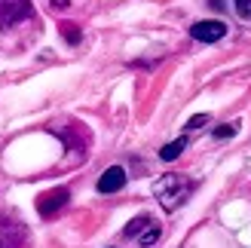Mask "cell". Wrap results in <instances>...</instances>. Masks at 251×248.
<instances>
[{
  "instance_id": "cell-1",
  "label": "cell",
  "mask_w": 251,
  "mask_h": 248,
  "mask_svg": "<svg viewBox=\"0 0 251 248\" xmlns=\"http://www.w3.org/2000/svg\"><path fill=\"white\" fill-rule=\"evenodd\" d=\"M193 190H196V181L184 178V175H162L153 181V196L166 212H178L193 196Z\"/></svg>"
},
{
  "instance_id": "cell-2",
  "label": "cell",
  "mask_w": 251,
  "mask_h": 248,
  "mask_svg": "<svg viewBox=\"0 0 251 248\" xmlns=\"http://www.w3.org/2000/svg\"><path fill=\"white\" fill-rule=\"evenodd\" d=\"M28 245V227L16 215H0V248H25Z\"/></svg>"
},
{
  "instance_id": "cell-3",
  "label": "cell",
  "mask_w": 251,
  "mask_h": 248,
  "mask_svg": "<svg viewBox=\"0 0 251 248\" xmlns=\"http://www.w3.org/2000/svg\"><path fill=\"white\" fill-rule=\"evenodd\" d=\"M68 199H71L68 187H52V190L40 193V199H37V212H40V218H55L61 208L68 205Z\"/></svg>"
},
{
  "instance_id": "cell-4",
  "label": "cell",
  "mask_w": 251,
  "mask_h": 248,
  "mask_svg": "<svg viewBox=\"0 0 251 248\" xmlns=\"http://www.w3.org/2000/svg\"><path fill=\"white\" fill-rule=\"evenodd\" d=\"M34 6L28 0H0V28H12L25 19H31Z\"/></svg>"
},
{
  "instance_id": "cell-5",
  "label": "cell",
  "mask_w": 251,
  "mask_h": 248,
  "mask_svg": "<svg viewBox=\"0 0 251 248\" xmlns=\"http://www.w3.org/2000/svg\"><path fill=\"white\" fill-rule=\"evenodd\" d=\"M190 37L199 43H218L227 37V25L224 22H196L190 28Z\"/></svg>"
},
{
  "instance_id": "cell-6",
  "label": "cell",
  "mask_w": 251,
  "mask_h": 248,
  "mask_svg": "<svg viewBox=\"0 0 251 248\" xmlns=\"http://www.w3.org/2000/svg\"><path fill=\"white\" fill-rule=\"evenodd\" d=\"M126 169L123 166H110V169H104L101 172V178H98V193H117V190H123L126 187Z\"/></svg>"
},
{
  "instance_id": "cell-7",
  "label": "cell",
  "mask_w": 251,
  "mask_h": 248,
  "mask_svg": "<svg viewBox=\"0 0 251 248\" xmlns=\"http://www.w3.org/2000/svg\"><path fill=\"white\" fill-rule=\"evenodd\" d=\"M150 224H153V218H150V215H138V218H132L129 224H126L123 236H126V239H138V236H141V233H144Z\"/></svg>"
},
{
  "instance_id": "cell-8",
  "label": "cell",
  "mask_w": 251,
  "mask_h": 248,
  "mask_svg": "<svg viewBox=\"0 0 251 248\" xmlns=\"http://www.w3.org/2000/svg\"><path fill=\"white\" fill-rule=\"evenodd\" d=\"M187 150V138H178V141H172V144H166L159 150V159H166V163H172V159H178L181 153Z\"/></svg>"
},
{
  "instance_id": "cell-9",
  "label": "cell",
  "mask_w": 251,
  "mask_h": 248,
  "mask_svg": "<svg viewBox=\"0 0 251 248\" xmlns=\"http://www.w3.org/2000/svg\"><path fill=\"white\" fill-rule=\"evenodd\" d=\"M159 236H162V227L153 221V224H150V227L141 233V236H138V245H156V239H159Z\"/></svg>"
},
{
  "instance_id": "cell-10",
  "label": "cell",
  "mask_w": 251,
  "mask_h": 248,
  "mask_svg": "<svg viewBox=\"0 0 251 248\" xmlns=\"http://www.w3.org/2000/svg\"><path fill=\"white\" fill-rule=\"evenodd\" d=\"M236 132H239V120H236V123H221V126H218L215 132H211V135H215V138H221V141H224V138H233Z\"/></svg>"
},
{
  "instance_id": "cell-11",
  "label": "cell",
  "mask_w": 251,
  "mask_h": 248,
  "mask_svg": "<svg viewBox=\"0 0 251 248\" xmlns=\"http://www.w3.org/2000/svg\"><path fill=\"white\" fill-rule=\"evenodd\" d=\"M61 37H65L71 46H77V43H80V28H77L74 22H65V25H61Z\"/></svg>"
},
{
  "instance_id": "cell-12",
  "label": "cell",
  "mask_w": 251,
  "mask_h": 248,
  "mask_svg": "<svg viewBox=\"0 0 251 248\" xmlns=\"http://www.w3.org/2000/svg\"><path fill=\"white\" fill-rule=\"evenodd\" d=\"M208 123H211V117H208V114H196V117L187 120V132H199L202 126H208Z\"/></svg>"
},
{
  "instance_id": "cell-13",
  "label": "cell",
  "mask_w": 251,
  "mask_h": 248,
  "mask_svg": "<svg viewBox=\"0 0 251 248\" xmlns=\"http://www.w3.org/2000/svg\"><path fill=\"white\" fill-rule=\"evenodd\" d=\"M233 3H236V12L242 19H251V0H233Z\"/></svg>"
},
{
  "instance_id": "cell-14",
  "label": "cell",
  "mask_w": 251,
  "mask_h": 248,
  "mask_svg": "<svg viewBox=\"0 0 251 248\" xmlns=\"http://www.w3.org/2000/svg\"><path fill=\"white\" fill-rule=\"evenodd\" d=\"M208 6H215V9H224L227 3H224V0H208Z\"/></svg>"
},
{
  "instance_id": "cell-15",
  "label": "cell",
  "mask_w": 251,
  "mask_h": 248,
  "mask_svg": "<svg viewBox=\"0 0 251 248\" xmlns=\"http://www.w3.org/2000/svg\"><path fill=\"white\" fill-rule=\"evenodd\" d=\"M52 6H55V9H65V6H68V0H52Z\"/></svg>"
}]
</instances>
